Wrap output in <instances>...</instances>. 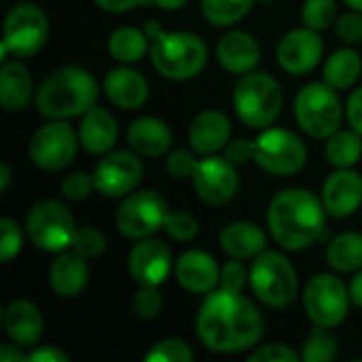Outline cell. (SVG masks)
I'll return each instance as SVG.
<instances>
[{
	"mask_svg": "<svg viewBox=\"0 0 362 362\" xmlns=\"http://www.w3.org/2000/svg\"><path fill=\"white\" fill-rule=\"evenodd\" d=\"M197 337L218 354H235L255 348L265 331L261 312L240 291H210L197 314Z\"/></svg>",
	"mask_w": 362,
	"mask_h": 362,
	"instance_id": "6da1fadb",
	"label": "cell"
},
{
	"mask_svg": "<svg viewBox=\"0 0 362 362\" xmlns=\"http://www.w3.org/2000/svg\"><path fill=\"white\" fill-rule=\"evenodd\" d=\"M21 229L13 218H2L0 221V261L8 263L13 257H17V252L21 250Z\"/></svg>",
	"mask_w": 362,
	"mask_h": 362,
	"instance_id": "ab89813d",
	"label": "cell"
},
{
	"mask_svg": "<svg viewBox=\"0 0 362 362\" xmlns=\"http://www.w3.org/2000/svg\"><path fill=\"white\" fill-rule=\"evenodd\" d=\"M322 51H325V45H322L318 32L310 30V28H299V30H291L288 34L282 36L276 55H278L282 70L299 76L318 66Z\"/></svg>",
	"mask_w": 362,
	"mask_h": 362,
	"instance_id": "2e32d148",
	"label": "cell"
},
{
	"mask_svg": "<svg viewBox=\"0 0 362 362\" xmlns=\"http://www.w3.org/2000/svg\"><path fill=\"white\" fill-rule=\"evenodd\" d=\"M127 142L138 155L159 157L172 146V129L157 117H140L129 125Z\"/></svg>",
	"mask_w": 362,
	"mask_h": 362,
	"instance_id": "484cf974",
	"label": "cell"
},
{
	"mask_svg": "<svg viewBox=\"0 0 362 362\" xmlns=\"http://www.w3.org/2000/svg\"><path fill=\"white\" fill-rule=\"evenodd\" d=\"M142 172H144L142 161L134 153L129 151L106 153L93 170L95 191L108 199L127 197L142 180Z\"/></svg>",
	"mask_w": 362,
	"mask_h": 362,
	"instance_id": "5bb4252c",
	"label": "cell"
},
{
	"mask_svg": "<svg viewBox=\"0 0 362 362\" xmlns=\"http://www.w3.org/2000/svg\"><path fill=\"white\" fill-rule=\"evenodd\" d=\"M282 87L265 72L244 74L233 89V108L240 121L252 129L269 127L282 110Z\"/></svg>",
	"mask_w": 362,
	"mask_h": 362,
	"instance_id": "5b68a950",
	"label": "cell"
},
{
	"mask_svg": "<svg viewBox=\"0 0 362 362\" xmlns=\"http://www.w3.org/2000/svg\"><path fill=\"white\" fill-rule=\"evenodd\" d=\"M176 280L182 288L206 295L221 282V269L212 255L204 250H187L176 261Z\"/></svg>",
	"mask_w": 362,
	"mask_h": 362,
	"instance_id": "d6986e66",
	"label": "cell"
},
{
	"mask_svg": "<svg viewBox=\"0 0 362 362\" xmlns=\"http://www.w3.org/2000/svg\"><path fill=\"white\" fill-rule=\"evenodd\" d=\"M267 225L274 240L286 250H305L316 244L327 227V208L312 191L284 189L267 210Z\"/></svg>",
	"mask_w": 362,
	"mask_h": 362,
	"instance_id": "7a4b0ae2",
	"label": "cell"
},
{
	"mask_svg": "<svg viewBox=\"0 0 362 362\" xmlns=\"http://www.w3.org/2000/svg\"><path fill=\"white\" fill-rule=\"evenodd\" d=\"M148 362H193L195 354L189 344L180 339H161L146 354Z\"/></svg>",
	"mask_w": 362,
	"mask_h": 362,
	"instance_id": "d590c367",
	"label": "cell"
},
{
	"mask_svg": "<svg viewBox=\"0 0 362 362\" xmlns=\"http://www.w3.org/2000/svg\"><path fill=\"white\" fill-rule=\"evenodd\" d=\"M337 34L348 45L362 42V17L356 13H344L337 19Z\"/></svg>",
	"mask_w": 362,
	"mask_h": 362,
	"instance_id": "f6af8a7d",
	"label": "cell"
},
{
	"mask_svg": "<svg viewBox=\"0 0 362 362\" xmlns=\"http://www.w3.org/2000/svg\"><path fill=\"white\" fill-rule=\"evenodd\" d=\"M165 233L176 240V242H189L197 235L199 225L195 221V216H191L189 212H170L163 225Z\"/></svg>",
	"mask_w": 362,
	"mask_h": 362,
	"instance_id": "74e56055",
	"label": "cell"
},
{
	"mask_svg": "<svg viewBox=\"0 0 362 362\" xmlns=\"http://www.w3.org/2000/svg\"><path fill=\"white\" fill-rule=\"evenodd\" d=\"M322 202L331 216L346 218L362 204V176L350 168H337L325 187H322Z\"/></svg>",
	"mask_w": 362,
	"mask_h": 362,
	"instance_id": "ac0fdd59",
	"label": "cell"
},
{
	"mask_svg": "<svg viewBox=\"0 0 362 362\" xmlns=\"http://www.w3.org/2000/svg\"><path fill=\"white\" fill-rule=\"evenodd\" d=\"M348 121L350 127L362 136V87H358L356 91H352V95L348 98Z\"/></svg>",
	"mask_w": 362,
	"mask_h": 362,
	"instance_id": "7dc6e473",
	"label": "cell"
},
{
	"mask_svg": "<svg viewBox=\"0 0 362 362\" xmlns=\"http://www.w3.org/2000/svg\"><path fill=\"white\" fill-rule=\"evenodd\" d=\"M225 157L233 163H246L248 159L255 157V144L252 140H246V138H238L233 140L229 146H227V153Z\"/></svg>",
	"mask_w": 362,
	"mask_h": 362,
	"instance_id": "bcb514c9",
	"label": "cell"
},
{
	"mask_svg": "<svg viewBox=\"0 0 362 362\" xmlns=\"http://www.w3.org/2000/svg\"><path fill=\"white\" fill-rule=\"evenodd\" d=\"M49 38L47 15L30 2L13 6L4 19V47L15 57H30L38 53Z\"/></svg>",
	"mask_w": 362,
	"mask_h": 362,
	"instance_id": "4fadbf2b",
	"label": "cell"
},
{
	"mask_svg": "<svg viewBox=\"0 0 362 362\" xmlns=\"http://www.w3.org/2000/svg\"><path fill=\"white\" fill-rule=\"evenodd\" d=\"M81 146L91 155H106L117 142V121L104 108H91L78 125Z\"/></svg>",
	"mask_w": 362,
	"mask_h": 362,
	"instance_id": "d4e9b609",
	"label": "cell"
},
{
	"mask_svg": "<svg viewBox=\"0 0 362 362\" xmlns=\"http://www.w3.org/2000/svg\"><path fill=\"white\" fill-rule=\"evenodd\" d=\"M161 308H163V297L157 291V286H140V291L134 295V312L140 320L157 318Z\"/></svg>",
	"mask_w": 362,
	"mask_h": 362,
	"instance_id": "f35d334b",
	"label": "cell"
},
{
	"mask_svg": "<svg viewBox=\"0 0 362 362\" xmlns=\"http://www.w3.org/2000/svg\"><path fill=\"white\" fill-rule=\"evenodd\" d=\"M32 100V76L19 62H4L0 68V104L8 112L23 110Z\"/></svg>",
	"mask_w": 362,
	"mask_h": 362,
	"instance_id": "83f0119b",
	"label": "cell"
},
{
	"mask_svg": "<svg viewBox=\"0 0 362 362\" xmlns=\"http://www.w3.org/2000/svg\"><path fill=\"white\" fill-rule=\"evenodd\" d=\"M146 34L153 40V66L163 78L189 81L204 70L208 62V49L199 36L191 32H163L157 21L146 23Z\"/></svg>",
	"mask_w": 362,
	"mask_h": 362,
	"instance_id": "277c9868",
	"label": "cell"
},
{
	"mask_svg": "<svg viewBox=\"0 0 362 362\" xmlns=\"http://www.w3.org/2000/svg\"><path fill=\"white\" fill-rule=\"evenodd\" d=\"M327 261L339 274H352L362 269V233H339L327 248Z\"/></svg>",
	"mask_w": 362,
	"mask_h": 362,
	"instance_id": "f1b7e54d",
	"label": "cell"
},
{
	"mask_svg": "<svg viewBox=\"0 0 362 362\" xmlns=\"http://www.w3.org/2000/svg\"><path fill=\"white\" fill-rule=\"evenodd\" d=\"M170 208L155 191L129 193L117 210V229L129 240H146L163 229Z\"/></svg>",
	"mask_w": 362,
	"mask_h": 362,
	"instance_id": "8fae6325",
	"label": "cell"
},
{
	"mask_svg": "<svg viewBox=\"0 0 362 362\" xmlns=\"http://www.w3.org/2000/svg\"><path fill=\"white\" fill-rule=\"evenodd\" d=\"M8 182H11V170H8V165L2 161V163H0V191H2V193L8 189Z\"/></svg>",
	"mask_w": 362,
	"mask_h": 362,
	"instance_id": "db71d44e",
	"label": "cell"
},
{
	"mask_svg": "<svg viewBox=\"0 0 362 362\" xmlns=\"http://www.w3.org/2000/svg\"><path fill=\"white\" fill-rule=\"evenodd\" d=\"M25 231L36 248L45 252H64L74 242L76 223L64 204L45 199L28 212Z\"/></svg>",
	"mask_w": 362,
	"mask_h": 362,
	"instance_id": "ba28073f",
	"label": "cell"
},
{
	"mask_svg": "<svg viewBox=\"0 0 362 362\" xmlns=\"http://www.w3.org/2000/svg\"><path fill=\"white\" fill-rule=\"evenodd\" d=\"M218 64L233 74H248L261 59V47L248 32H229L216 45Z\"/></svg>",
	"mask_w": 362,
	"mask_h": 362,
	"instance_id": "ffe728a7",
	"label": "cell"
},
{
	"mask_svg": "<svg viewBox=\"0 0 362 362\" xmlns=\"http://www.w3.org/2000/svg\"><path fill=\"white\" fill-rule=\"evenodd\" d=\"M250 362H299L301 361V354H297L295 350H291L288 346L284 344H269V346H263L259 350H255L250 356Z\"/></svg>",
	"mask_w": 362,
	"mask_h": 362,
	"instance_id": "b9f144b4",
	"label": "cell"
},
{
	"mask_svg": "<svg viewBox=\"0 0 362 362\" xmlns=\"http://www.w3.org/2000/svg\"><path fill=\"white\" fill-rule=\"evenodd\" d=\"M350 8H354V11H358L362 13V0H344Z\"/></svg>",
	"mask_w": 362,
	"mask_h": 362,
	"instance_id": "11a10c76",
	"label": "cell"
},
{
	"mask_svg": "<svg viewBox=\"0 0 362 362\" xmlns=\"http://www.w3.org/2000/svg\"><path fill=\"white\" fill-rule=\"evenodd\" d=\"M151 2L155 6L163 8V11H176V8H180V6L187 4V0H151Z\"/></svg>",
	"mask_w": 362,
	"mask_h": 362,
	"instance_id": "f5cc1de1",
	"label": "cell"
},
{
	"mask_svg": "<svg viewBox=\"0 0 362 362\" xmlns=\"http://www.w3.org/2000/svg\"><path fill=\"white\" fill-rule=\"evenodd\" d=\"M229 138H231V121L221 110L199 112L189 129L191 146L199 155H214L229 142Z\"/></svg>",
	"mask_w": 362,
	"mask_h": 362,
	"instance_id": "7402d4cb",
	"label": "cell"
},
{
	"mask_svg": "<svg viewBox=\"0 0 362 362\" xmlns=\"http://www.w3.org/2000/svg\"><path fill=\"white\" fill-rule=\"evenodd\" d=\"M255 144V161L261 170L274 176H293L308 163V148L301 138L288 129H265Z\"/></svg>",
	"mask_w": 362,
	"mask_h": 362,
	"instance_id": "9c48e42d",
	"label": "cell"
},
{
	"mask_svg": "<svg viewBox=\"0 0 362 362\" xmlns=\"http://www.w3.org/2000/svg\"><path fill=\"white\" fill-rule=\"evenodd\" d=\"M193 189L197 197L210 206H223L231 202L240 189V176L235 170V163L227 157H214L208 155L206 159L197 161V168L193 172Z\"/></svg>",
	"mask_w": 362,
	"mask_h": 362,
	"instance_id": "9a60e30c",
	"label": "cell"
},
{
	"mask_svg": "<svg viewBox=\"0 0 362 362\" xmlns=\"http://www.w3.org/2000/svg\"><path fill=\"white\" fill-rule=\"evenodd\" d=\"M337 17L335 0H305L301 8V21L310 30H327Z\"/></svg>",
	"mask_w": 362,
	"mask_h": 362,
	"instance_id": "e575fe53",
	"label": "cell"
},
{
	"mask_svg": "<svg viewBox=\"0 0 362 362\" xmlns=\"http://www.w3.org/2000/svg\"><path fill=\"white\" fill-rule=\"evenodd\" d=\"M4 331L19 348L38 344L42 335V316L32 301L17 299L4 310Z\"/></svg>",
	"mask_w": 362,
	"mask_h": 362,
	"instance_id": "cb8c5ba5",
	"label": "cell"
},
{
	"mask_svg": "<svg viewBox=\"0 0 362 362\" xmlns=\"http://www.w3.org/2000/svg\"><path fill=\"white\" fill-rule=\"evenodd\" d=\"M337 354H339L337 339L331 333H327L322 327H316L310 333L301 350V358L308 362H331L337 358Z\"/></svg>",
	"mask_w": 362,
	"mask_h": 362,
	"instance_id": "836d02e7",
	"label": "cell"
},
{
	"mask_svg": "<svg viewBox=\"0 0 362 362\" xmlns=\"http://www.w3.org/2000/svg\"><path fill=\"white\" fill-rule=\"evenodd\" d=\"M267 246V235L259 225L235 221L221 231V248L231 259H255Z\"/></svg>",
	"mask_w": 362,
	"mask_h": 362,
	"instance_id": "4316f807",
	"label": "cell"
},
{
	"mask_svg": "<svg viewBox=\"0 0 362 362\" xmlns=\"http://www.w3.org/2000/svg\"><path fill=\"white\" fill-rule=\"evenodd\" d=\"M72 248L78 255H83L85 259H95V257H100L106 250V238L95 227H81L74 233Z\"/></svg>",
	"mask_w": 362,
	"mask_h": 362,
	"instance_id": "8d00e7d4",
	"label": "cell"
},
{
	"mask_svg": "<svg viewBox=\"0 0 362 362\" xmlns=\"http://www.w3.org/2000/svg\"><path fill=\"white\" fill-rule=\"evenodd\" d=\"M362 72L361 55L352 49L335 51L325 64V81L335 89L352 87Z\"/></svg>",
	"mask_w": 362,
	"mask_h": 362,
	"instance_id": "f546056e",
	"label": "cell"
},
{
	"mask_svg": "<svg viewBox=\"0 0 362 362\" xmlns=\"http://www.w3.org/2000/svg\"><path fill=\"white\" fill-rule=\"evenodd\" d=\"M127 269L140 286H159L172 269V252L163 242L146 238L132 248Z\"/></svg>",
	"mask_w": 362,
	"mask_h": 362,
	"instance_id": "e0dca14e",
	"label": "cell"
},
{
	"mask_svg": "<svg viewBox=\"0 0 362 362\" xmlns=\"http://www.w3.org/2000/svg\"><path fill=\"white\" fill-rule=\"evenodd\" d=\"M144 2H148V0H95V4L108 13H125V11H132Z\"/></svg>",
	"mask_w": 362,
	"mask_h": 362,
	"instance_id": "681fc988",
	"label": "cell"
},
{
	"mask_svg": "<svg viewBox=\"0 0 362 362\" xmlns=\"http://www.w3.org/2000/svg\"><path fill=\"white\" fill-rule=\"evenodd\" d=\"M148 34L136 28H119L108 38V51L117 62H140L148 51Z\"/></svg>",
	"mask_w": 362,
	"mask_h": 362,
	"instance_id": "4dcf8cb0",
	"label": "cell"
},
{
	"mask_svg": "<svg viewBox=\"0 0 362 362\" xmlns=\"http://www.w3.org/2000/svg\"><path fill=\"white\" fill-rule=\"evenodd\" d=\"M350 301V288H346V284L333 274L314 276L303 295V305L310 320L322 329L341 325L348 316Z\"/></svg>",
	"mask_w": 362,
	"mask_h": 362,
	"instance_id": "30bf717a",
	"label": "cell"
},
{
	"mask_svg": "<svg viewBox=\"0 0 362 362\" xmlns=\"http://www.w3.org/2000/svg\"><path fill=\"white\" fill-rule=\"evenodd\" d=\"M78 142V134L64 119H51V123L34 132V136L30 138L28 153L32 163L40 170L57 172L72 163Z\"/></svg>",
	"mask_w": 362,
	"mask_h": 362,
	"instance_id": "7c38bea8",
	"label": "cell"
},
{
	"mask_svg": "<svg viewBox=\"0 0 362 362\" xmlns=\"http://www.w3.org/2000/svg\"><path fill=\"white\" fill-rule=\"evenodd\" d=\"M68 354L55 346H40L28 354V362H68Z\"/></svg>",
	"mask_w": 362,
	"mask_h": 362,
	"instance_id": "c3c4849f",
	"label": "cell"
},
{
	"mask_svg": "<svg viewBox=\"0 0 362 362\" xmlns=\"http://www.w3.org/2000/svg\"><path fill=\"white\" fill-rule=\"evenodd\" d=\"M98 83L78 66H64L51 72L36 91V108L47 119L83 117L95 106Z\"/></svg>",
	"mask_w": 362,
	"mask_h": 362,
	"instance_id": "3957f363",
	"label": "cell"
},
{
	"mask_svg": "<svg viewBox=\"0 0 362 362\" xmlns=\"http://www.w3.org/2000/svg\"><path fill=\"white\" fill-rule=\"evenodd\" d=\"M255 0H202V13L204 17L218 28H227L244 19Z\"/></svg>",
	"mask_w": 362,
	"mask_h": 362,
	"instance_id": "d6a6232c",
	"label": "cell"
},
{
	"mask_svg": "<svg viewBox=\"0 0 362 362\" xmlns=\"http://www.w3.org/2000/svg\"><path fill=\"white\" fill-rule=\"evenodd\" d=\"M350 299L356 308L362 310V269L356 272V276L350 282Z\"/></svg>",
	"mask_w": 362,
	"mask_h": 362,
	"instance_id": "816d5d0a",
	"label": "cell"
},
{
	"mask_svg": "<svg viewBox=\"0 0 362 362\" xmlns=\"http://www.w3.org/2000/svg\"><path fill=\"white\" fill-rule=\"evenodd\" d=\"M341 100L327 81L305 85L295 98V117L312 138H331L341 125Z\"/></svg>",
	"mask_w": 362,
	"mask_h": 362,
	"instance_id": "52a82bcc",
	"label": "cell"
},
{
	"mask_svg": "<svg viewBox=\"0 0 362 362\" xmlns=\"http://www.w3.org/2000/svg\"><path fill=\"white\" fill-rule=\"evenodd\" d=\"M165 168H168V172H170L174 178H178V180L193 178V172H195V168H197V159H195L191 153H187V151H174V153L168 157Z\"/></svg>",
	"mask_w": 362,
	"mask_h": 362,
	"instance_id": "7bdbcfd3",
	"label": "cell"
},
{
	"mask_svg": "<svg viewBox=\"0 0 362 362\" xmlns=\"http://www.w3.org/2000/svg\"><path fill=\"white\" fill-rule=\"evenodd\" d=\"M104 93L115 106L134 110L148 100V83L134 68H112L104 76Z\"/></svg>",
	"mask_w": 362,
	"mask_h": 362,
	"instance_id": "44dd1931",
	"label": "cell"
},
{
	"mask_svg": "<svg viewBox=\"0 0 362 362\" xmlns=\"http://www.w3.org/2000/svg\"><path fill=\"white\" fill-rule=\"evenodd\" d=\"M248 280L257 299L276 310L291 305L299 293V280L293 263L276 250H267L255 257Z\"/></svg>",
	"mask_w": 362,
	"mask_h": 362,
	"instance_id": "8992f818",
	"label": "cell"
},
{
	"mask_svg": "<svg viewBox=\"0 0 362 362\" xmlns=\"http://www.w3.org/2000/svg\"><path fill=\"white\" fill-rule=\"evenodd\" d=\"M362 157V136L354 129H337L327 142V159L333 168H352Z\"/></svg>",
	"mask_w": 362,
	"mask_h": 362,
	"instance_id": "1f68e13d",
	"label": "cell"
},
{
	"mask_svg": "<svg viewBox=\"0 0 362 362\" xmlns=\"http://www.w3.org/2000/svg\"><path fill=\"white\" fill-rule=\"evenodd\" d=\"M87 280H89L87 261L76 250L62 252L49 269V284L55 291V295L64 299H72L81 295V291L87 286Z\"/></svg>",
	"mask_w": 362,
	"mask_h": 362,
	"instance_id": "603a6c76",
	"label": "cell"
},
{
	"mask_svg": "<svg viewBox=\"0 0 362 362\" xmlns=\"http://www.w3.org/2000/svg\"><path fill=\"white\" fill-rule=\"evenodd\" d=\"M246 280H248V272H246V267L242 265L240 259H233V261L223 265V269H221V286L223 288L242 291Z\"/></svg>",
	"mask_w": 362,
	"mask_h": 362,
	"instance_id": "ee69618b",
	"label": "cell"
},
{
	"mask_svg": "<svg viewBox=\"0 0 362 362\" xmlns=\"http://www.w3.org/2000/svg\"><path fill=\"white\" fill-rule=\"evenodd\" d=\"M93 189H95L93 174L89 176L83 172H74L68 178H64V182H62V195L66 199H72V202H81V199L89 197V193Z\"/></svg>",
	"mask_w": 362,
	"mask_h": 362,
	"instance_id": "60d3db41",
	"label": "cell"
},
{
	"mask_svg": "<svg viewBox=\"0 0 362 362\" xmlns=\"http://www.w3.org/2000/svg\"><path fill=\"white\" fill-rule=\"evenodd\" d=\"M0 361L2 362L28 361V354L19 352V350H17V344H15V346H8V344H4V346L0 348Z\"/></svg>",
	"mask_w": 362,
	"mask_h": 362,
	"instance_id": "f907efd6",
	"label": "cell"
}]
</instances>
